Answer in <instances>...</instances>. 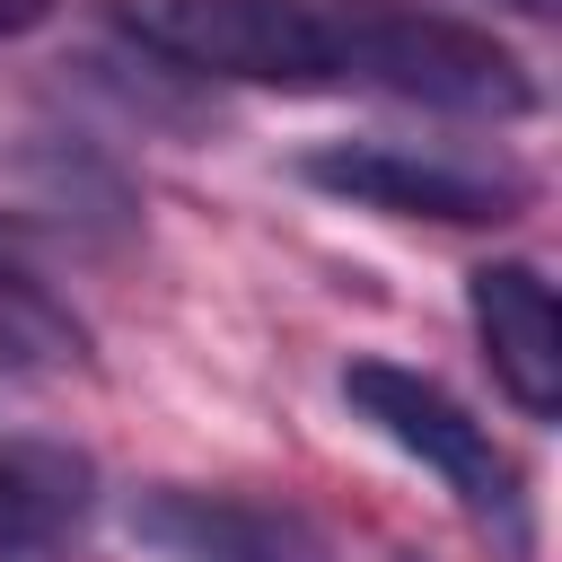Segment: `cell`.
<instances>
[{
    "label": "cell",
    "instance_id": "1",
    "mask_svg": "<svg viewBox=\"0 0 562 562\" xmlns=\"http://www.w3.org/2000/svg\"><path fill=\"white\" fill-rule=\"evenodd\" d=\"M325 35H334V79L422 97L448 114H492V123L536 105L527 61L465 18H439L413 0H325Z\"/></svg>",
    "mask_w": 562,
    "mask_h": 562
},
{
    "label": "cell",
    "instance_id": "2",
    "mask_svg": "<svg viewBox=\"0 0 562 562\" xmlns=\"http://www.w3.org/2000/svg\"><path fill=\"white\" fill-rule=\"evenodd\" d=\"M140 53L246 88H334L325 0H105Z\"/></svg>",
    "mask_w": 562,
    "mask_h": 562
},
{
    "label": "cell",
    "instance_id": "3",
    "mask_svg": "<svg viewBox=\"0 0 562 562\" xmlns=\"http://www.w3.org/2000/svg\"><path fill=\"white\" fill-rule=\"evenodd\" d=\"M342 395L360 404V422H378L404 457H422L430 474H448V492L465 501V509H518V474H509V457L492 448V430L448 395V386H430V378H413V369H395V360H351L342 369Z\"/></svg>",
    "mask_w": 562,
    "mask_h": 562
},
{
    "label": "cell",
    "instance_id": "4",
    "mask_svg": "<svg viewBox=\"0 0 562 562\" xmlns=\"http://www.w3.org/2000/svg\"><path fill=\"white\" fill-rule=\"evenodd\" d=\"M307 184L369 202V211H404V220H509V202H518L509 176H474V167H448V158H422L395 140L307 149Z\"/></svg>",
    "mask_w": 562,
    "mask_h": 562
},
{
    "label": "cell",
    "instance_id": "5",
    "mask_svg": "<svg viewBox=\"0 0 562 562\" xmlns=\"http://www.w3.org/2000/svg\"><path fill=\"white\" fill-rule=\"evenodd\" d=\"M132 536L167 562H334V544L299 509L228 492H149L132 509Z\"/></svg>",
    "mask_w": 562,
    "mask_h": 562
},
{
    "label": "cell",
    "instance_id": "6",
    "mask_svg": "<svg viewBox=\"0 0 562 562\" xmlns=\"http://www.w3.org/2000/svg\"><path fill=\"white\" fill-rule=\"evenodd\" d=\"M474 334H483V360L509 386V404L544 422L562 404V307H553L544 272L536 263H483L474 272Z\"/></svg>",
    "mask_w": 562,
    "mask_h": 562
},
{
    "label": "cell",
    "instance_id": "7",
    "mask_svg": "<svg viewBox=\"0 0 562 562\" xmlns=\"http://www.w3.org/2000/svg\"><path fill=\"white\" fill-rule=\"evenodd\" d=\"M79 509H88V465L70 448H26V439L0 448V553L53 544L61 527H79Z\"/></svg>",
    "mask_w": 562,
    "mask_h": 562
},
{
    "label": "cell",
    "instance_id": "8",
    "mask_svg": "<svg viewBox=\"0 0 562 562\" xmlns=\"http://www.w3.org/2000/svg\"><path fill=\"white\" fill-rule=\"evenodd\" d=\"M61 360H79V316L0 263V369H61Z\"/></svg>",
    "mask_w": 562,
    "mask_h": 562
},
{
    "label": "cell",
    "instance_id": "9",
    "mask_svg": "<svg viewBox=\"0 0 562 562\" xmlns=\"http://www.w3.org/2000/svg\"><path fill=\"white\" fill-rule=\"evenodd\" d=\"M44 18H53V0H0V35H26Z\"/></svg>",
    "mask_w": 562,
    "mask_h": 562
},
{
    "label": "cell",
    "instance_id": "10",
    "mask_svg": "<svg viewBox=\"0 0 562 562\" xmlns=\"http://www.w3.org/2000/svg\"><path fill=\"white\" fill-rule=\"evenodd\" d=\"M509 9H527V18H553V0H509Z\"/></svg>",
    "mask_w": 562,
    "mask_h": 562
}]
</instances>
